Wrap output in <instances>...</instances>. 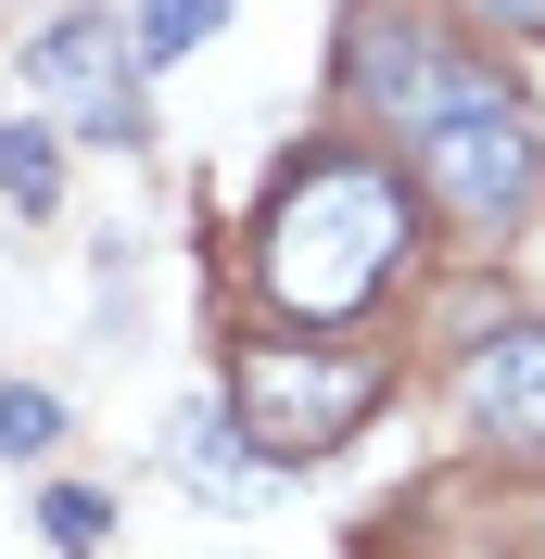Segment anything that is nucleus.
I'll list each match as a JSON object with an SVG mask.
<instances>
[{"label":"nucleus","mask_w":545,"mask_h":559,"mask_svg":"<svg viewBox=\"0 0 545 559\" xmlns=\"http://www.w3.org/2000/svg\"><path fill=\"white\" fill-rule=\"evenodd\" d=\"M355 103L407 140L419 191H432L457 229H508V216L533 204V178H545V115L520 103L508 76H495V51H470L457 26L407 13V0L368 13V26H355Z\"/></svg>","instance_id":"obj_1"},{"label":"nucleus","mask_w":545,"mask_h":559,"mask_svg":"<svg viewBox=\"0 0 545 559\" xmlns=\"http://www.w3.org/2000/svg\"><path fill=\"white\" fill-rule=\"evenodd\" d=\"M407 254H419V178L407 166H380V153H305V166H279L254 267H267V293L292 318H355Z\"/></svg>","instance_id":"obj_2"},{"label":"nucleus","mask_w":545,"mask_h":559,"mask_svg":"<svg viewBox=\"0 0 545 559\" xmlns=\"http://www.w3.org/2000/svg\"><path fill=\"white\" fill-rule=\"evenodd\" d=\"M229 394H241V445L267 471H305V457H330L380 407V369L368 356H317V344H254Z\"/></svg>","instance_id":"obj_3"},{"label":"nucleus","mask_w":545,"mask_h":559,"mask_svg":"<svg viewBox=\"0 0 545 559\" xmlns=\"http://www.w3.org/2000/svg\"><path fill=\"white\" fill-rule=\"evenodd\" d=\"M457 407H470V432H482V445L545 457V318H495V331H470Z\"/></svg>","instance_id":"obj_4"},{"label":"nucleus","mask_w":545,"mask_h":559,"mask_svg":"<svg viewBox=\"0 0 545 559\" xmlns=\"http://www.w3.org/2000/svg\"><path fill=\"white\" fill-rule=\"evenodd\" d=\"M128 64H140V51H128V38L102 26V13H64L51 38H26V76L51 90V103H76V115H89L102 140H153V115H140Z\"/></svg>","instance_id":"obj_5"},{"label":"nucleus","mask_w":545,"mask_h":559,"mask_svg":"<svg viewBox=\"0 0 545 559\" xmlns=\"http://www.w3.org/2000/svg\"><path fill=\"white\" fill-rule=\"evenodd\" d=\"M229 445H241V432H229L216 407H178V432H166V457H178V471H191L204 496H254V471H241Z\"/></svg>","instance_id":"obj_6"},{"label":"nucleus","mask_w":545,"mask_h":559,"mask_svg":"<svg viewBox=\"0 0 545 559\" xmlns=\"http://www.w3.org/2000/svg\"><path fill=\"white\" fill-rule=\"evenodd\" d=\"M216 26H229V0H140L128 51H140V64H191V51H204Z\"/></svg>","instance_id":"obj_7"},{"label":"nucleus","mask_w":545,"mask_h":559,"mask_svg":"<svg viewBox=\"0 0 545 559\" xmlns=\"http://www.w3.org/2000/svg\"><path fill=\"white\" fill-rule=\"evenodd\" d=\"M51 191H64V166H51V128H0V204L51 216Z\"/></svg>","instance_id":"obj_8"},{"label":"nucleus","mask_w":545,"mask_h":559,"mask_svg":"<svg viewBox=\"0 0 545 559\" xmlns=\"http://www.w3.org/2000/svg\"><path fill=\"white\" fill-rule=\"evenodd\" d=\"M38 534H51L64 559H89V547L114 534V496H102V484H51V496H38Z\"/></svg>","instance_id":"obj_9"},{"label":"nucleus","mask_w":545,"mask_h":559,"mask_svg":"<svg viewBox=\"0 0 545 559\" xmlns=\"http://www.w3.org/2000/svg\"><path fill=\"white\" fill-rule=\"evenodd\" d=\"M38 445H64V407L38 382H0V457H38Z\"/></svg>","instance_id":"obj_10"},{"label":"nucleus","mask_w":545,"mask_h":559,"mask_svg":"<svg viewBox=\"0 0 545 559\" xmlns=\"http://www.w3.org/2000/svg\"><path fill=\"white\" fill-rule=\"evenodd\" d=\"M495 13H508V26H545V0H495Z\"/></svg>","instance_id":"obj_11"}]
</instances>
